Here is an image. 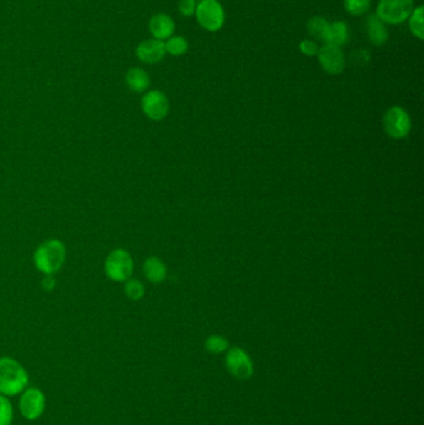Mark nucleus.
Listing matches in <instances>:
<instances>
[{
  "instance_id": "nucleus-18",
  "label": "nucleus",
  "mask_w": 424,
  "mask_h": 425,
  "mask_svg": "<svg viewBox=\"0 0 424 425\" xmlns=\"http://www.w3.org/2000/svg\"><path fill=\"white\" fill-rule=\"evenodd\" d=\"M164 48H166V53L172 56H182L188 51V41L186 38H183L181 35H172L169 39L164 41Z\"/></svg>"
},
{
  "instance_id": "nucleus-20",
  "label": "nucleus",
  "mask_w": 424,
  "mask_h": 425,
  "mask_svg": "<svg viewBox=\"0 0 424 425\" xmlns=\"http://www.w3.org/2000/svg\"><path fill=\"white\" fill-rule=\"evenodd\" d=\"M14 421V408L9 397L0 394V425H11Z\"/></svg>"
},
{
  "instance_id": "nucleus-7",
  "label": "nucleus",
  "mask_w": 424,
  "mask_h": 425,
  "mask_svg": "<svg viewBox=\"0 0 424 425\" xmlns=\"http://www.w3.org/2000/svg\"><path fill=\"white\" fill-rule=\"evenodd\" d=\"M383 126L386 132L392 139H403L410 134L412 122L410 114H407L405 109L400 106H393L386 112Z\"/></svg>"
},
{
  "instance_id": "nucleus-13",
  "label": "nucleus",
  "mask_w": 424,
  "mask_h": 425,
  "mask_svg": "<svg viewBox=\"0 0 424 425\" xmlns=\"http://www.w3.org/2000/svg\"><path fill=\"white\" fill-rule=\"evenodd\" d=\"M366 28H367V35H369L371 44L375 45V46H381L388 40L387 26L377 15L371 14L367 18Z\"/></svg>"
},
{
  "instance_id": "nucleus-17",
  "label": "nucleus",
  "mask_w": 424,
  "mask_h": 425,
  "mask_svg": "<svg viewBox=\"0 0 424 425\" xmlns=\"http://www.w3.org/2000/svg\"><path fill=\"white\" fill-rule=\"evenodd\" d=\"M330 23L322 18V16H312L309 21H307V31L309 34L315 38V39L320 40L325 43L326 34H327V29H329Z\"/></svg>"
},
{
  "instance_id": "nucleus-25",
  "label": "nucleus",
  "mask_w": 424,
  "mask_h": 425,
  "mask_svg": "<svg viewBox=\"0 0 424 425\" xmlns=\"http://www.w3.org/2000/svg\"><path fill=\"white\" fill-rule=\"evenodd\" d=\"M196 0H179L178 3V10L183 16H192L196 13Z\"/></svg>"
},
{
  "instance_id": "nucleus-23",
  "label": "nucleus",
  "mask_w": 424,
  "mask_h": 425,
  "mask_svg": "<svg viewBox=\"0 0 424 425\" xmlns=\"http://www.w3.org/2000/svg\"><path fill=\"white\" fill-rule=\"evenodd\" d=\"M124 294L129 297V300L139 301L144 295V286L139 280H131L129 279L124 285Z\"/></svg>"
},
{
  "instance_id": "nucleus-16",
  "label": "nucleus",
  "mask_w": 424,
  "mask_h": 425,
  "mask_svg": "<svg viewBox=\"0 0 424 425\" xmlns=\"http://www.w3.org/2000/svg\"><path fill=\"white\" fill-rule=\"evenodd\" d=\"M124 79H126V85L129 86V89L134 91V92H137V94L144 92L151 84L149 75L141 68H131V69H129V71L126 72Z\"/></svg>"
},
{
  "instance_id": "nucleus-8",
  "label": "nucleus",
  "mask_w": 424,
  "mask_h": 425,
  "mask_svg": "<svg viewBox=\"0 0 424 425\" xmlns=\"http://www.w3.org/2000/svg\"><path fill=\"white\" fill-rule=\"evenodd\" d=\"M226 367L238 380H248L253 376L254 366L247 352L240 347H233L226 357Z\"/></svg>"
},
{
  "instance_id": "nucleus-4",
  "label": "nucleus",
  "mask_w": 424,
  "mask_h": 425,
  "mask_svg": "<svg viewBox=\"0 0 424 425\" xmlns=\"http://www.w3.org/2000/svg\"><path fill=\"white\" fill-rule=\"evenodd\" d=\"M105 272L112 281H127L134 272V260L124 249H116L105 262Z\"/></svg>"
},
{
  "instance_id": "nucleus-21",
  "label": "nucleus",
  "mask_w": 424,
  "mask_h": 425,
  "mask_svg": "<svg viewBox=\"0 0 424 425\" xmlns=\"http://www.w3.org/2000/svg\"><path fill=\"white\" fill-rule=\"evenodd\" d=\"M371 0H345L344 6L345 10L350 15L354 16H360L370 10Z\"/></svg>"
},
{
  "instance_id": "nucleus-1",
  "label": "nucleus",
  "mask_w": 424,
  "mask_h": 425,
  "mask_svg": "<svg viewBox=\"0 0 424 425\" xmlns=\"http://www.w3.org/2000/svg\"><path fill=\"white\" fill-rule=\"evenodd\" d=\"M29 373L25 367L11 357L0 358V394L19 396L29 386Z\"/></svg>"
},
{
  "instance_id": "nucleus-12",
  "label": "nucleus",
  "mask_w": 424,
  "mask_h": 425,
  "mask_svg": "<svg viewBox=\"0 0 424 425\" xmlns=\"http://www.w3.org/2000/svg\"><path fill=\"white\" fill-rule=\"evenodd\" d=\"M148 29L153 36V39L164 40L169 39L174 34L176 24L172 18L164 13H158L153 15L148 23Z\"/></svg>"
},
{
  "instance_id": "nucleus-3",
  "label": "nucleus",
  "mask_w": 424,
  "mask_h": 425,
  "mask_svg": "<svg viewBox=\"0 0 424 425\" xmlns=\"http://www.w3.org/2000/svg\"><path fill=\"white\" fill-rule=\"evenodd\" d=\"M413 9V0H380L376 15L385 24L398 25L408 20Z\"/></svg>"
},
{
  "instance_id": "nucleus-9",
  "label": "nucleus",
  "mask_w": 424,
  "mask_h": 425,
  "mask_svg": "<svg viewBox=\"0 0 424 425\" xmlns=\"http://www.w3.org/2000/svg\"><path fill=\"white\" fill-rule=\"evenodd\" d=\"M141 107L143 114H146L148 119L153 121H162L167 117L169 102L166 95L158 90H152L148 91L147 94L143 95Z\"/></svg>"
},
{
  "instance_id": "nucleus-5",
  "label": "nucleus",
  "mask_w": 424,
  "mask_h": 425,
  "mask_svg": "<svg viewBox=\"0 0 424 425\" xmlns=\"http://www.w3.org/2000/svg\"><path fill=\"white\" fill-rule=\"evenodd\" d=\"M194 14L198 24L211 33L222 29L226 21V13L218 0H202L197 4Z\"/></svg>"
},
{
  "instance_id": "nucleus-14",
  "label": "nucleus",
  "mask_w": 424,
  "mask_h": 425,
  "mask_svg": "<svg viewBox=\"0 0 424 425\" xmlns=\"http://www.w3.org/2000/svg\"><path fill=\"white\" fill-rule=\"evenodd\" d=\"M350 39V30L345 21H334L329 25L327 34H326L325 44L335 45L341 48L342 45L347 44Z\"/></svg>"
},
{
  "instance_id": "nucleus-15",
  "label": "nucleus",
  "mask_w": 424,
  "mask_h": 425,
  "mask_svg": "<svg viewBox=\"0 0 424 425\" xmlns=\"http://www.w3.org/2000/svg\"><path fill=\"white\" fill-rule=\"evenodd\" d=\"M143 271L148 281L153 284H161L167 277V267L161 259L156 257H148L143 264Z\"/></svg>"
},
{
  "instance_id": "nucleus-19",
  "label": "nucleus",
  "mask_w": 424,
  "mask_h": 425,
  "mask_svg": "<svg viewBox=\"0 0 424 425\" xmlns=\"http://www.w3.org/2000/svg\"><path fill=\"white\" fill-rule=\"evenodd\" d=\"M423 11V5H420V6H417L413 9L412 14L408 18L410 33L418 40L424 39Z\"/></svg>"
},
{
  "instance_id": "nucleus-10",
  "label": "nucleus",
  "mask_w": 424,
  "mask_h": 425,
  "mask_svg": "<svg viewBox=\"0 0 424 425\" xmlns=\"http://www.w3.org/2000/svg\"><path fill=\"white\" fill-rule=\"evenodd\" d=\"M321 68L327 74L339 75L345 69V55L339 46L325 44L317 54Z\"/></svg>"
},
{
  "instance_id": "nucleus-6",
  "label": "nucleus",
  "mask_w": 424,
  "mask_h": 425,
  "mask_svg": "<svg viewBox=\"0 0 424 425\" xmlns=\"http://www.w3.org/2000/svg\"><path fill=\"white\" fill-rule=\"evenodd\" d=\"M19 396V411L24 419L35 421L43 416L46 409L44 392L36 387H28Z\"/></svg>"
},
{
  "instance_id": "nucleus-26",
  "label": "nucleus",
  "mask_w": 424,
  "mask_h": 425,
  "mask_svg": "<svg viewBox=\"0 0 424 425\" xmlns=\"http://www.w3.org/2000/svg\"><path fill=\"white\" fill-rule=\"evenodd\" d=\"M55 285H56V280L53 275H45L44 281H43V287L45 290L51 291V290H54Z\"/></svg>"
},
{
  "instance_id": "nucleus-22",
  "label": "nucleus",
  "mask_w": 424,
  "mask_h": 425,
  "mask_svg": "<svg viewBox=\"0 0 424 425\" xmlns=\"http://www.w3.org/2000/svg\"><path fill=\"white\" fill-rule=\"evenodd\" d=\"M204 346H206V350H207L209 353H213V355H219V353H223L224 351H227L228 347H229V343H228L227 340L222 336H218V335H212V336H209L207 338V341L204 343Z\"/></svg>"
},
{
  "instance_id": "nucleus-11",
  "label": "nucleus",
  "mask_w": 424,
  "mask_h": 425,
  "mask_svg": "<svg viewBox=\"0 0 424 425\" xmlns=\"http://www.w3.org/2000/svg\"><path fill=\"white\" fill-rule=\"evenodd\" d=\"M164 41L157 39H147L139 43L136 48V56L144 64H157L166 56Z\"/></svg>"
},
{
  "instance_id": "nucleus-24",
  "label": "nucleus",
  "mask_w": 424,
  "mask_h": 425,
  "mask_svg": "<svg viewBox=\"0 0 424 425\" xmlns=\"http://www.w3.org/2000/svg\"><path fill=\"white\" fill-rule=\"evenodd\" d=\"M299 49H300L302 54L312 58V56H317L320 46L314 40L305 39L302 40L300 44H299Z\"/></svg>"
},
{
  "instance_id": "nucleus-2",
  "label": "nucleus",
  "mask_w": 424,
  "mask_h": 425,
  "mask_svg": "<svg viewBox=\"0 0 424 425\" xmlns=\"http://www.w3.org/2000/svg\"><path fill=\"white\" fill-rule=\"evenodd\" d=\"M66 249L60 240L51 239L43 242L34 254L35 267L45 275H54L64 265Z\"/></svg>"
}]
</instances>
